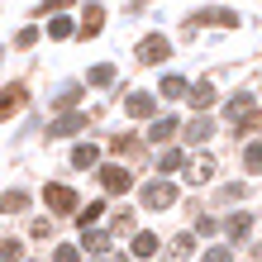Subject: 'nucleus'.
Masks as SVG:
<instances>
[{
  "label": "nucleus",
  "instance_id": "nucleus-34",
  "mask_svg": "<svg viewBox=\"0 0 262 262\" xmlns=\"http://www.w3.org/2000/svg\"><path fill=\"white\" fill-rule=\"evenodd\" d=\"M243 129H248V134H253V129H262V110H257V115H253V119H248Z\"/></svg>",
  "mask_w": 262,
  "mask_h": 262
},
{
  "label": "nucleus",
  "instance_id": "nucleus-28",
  "mask_svg": "<svg viewBox=\"0 0 262 262\" xmlns=\"http://www.w3.org/2000/svg\"><path fill=\"white\" fill-rule=\"evenodd\" d=\"M243 162H248V172H262V143H248V152H243Z\"/></svg>",
  "mask_w": 262,
  "mask_h": 262
},
{
  "label": "nucleus",
  "instance_id": "nucleus-11",
  "mask_svg": "<svg viewBox=\"0 0 262 262\" xmlns=\"http://www.w3.org/2000/svg\"><path fill=\"white\" fill-rule=\"evenodd\" d=\"M100 24H105V10L100 5H86V14H81V38H96Z\"/></svg>",
  "mask_w": 262,
  "mask_h": 262
},
{
  "label": "nucleus",
  "instance_id": "nucleus-7",
  "mask_svg": "<svg viewBox=\"0 0 262 262\" xmlns=\"http://www.w3.org/2000/svg\"><path fill=\"white\" fill-rule=\"evenodd\" d=\"M100 181H105V191H115V195H124V191L134 186V177L124 172V167H115V162H110V167H100Z\"/></svg>",
  "mask_w": 262,
  "mask_h": 262
},
{
  "label": "nucleus",
  "instance_id": "nucleus-14",
  "mask_svg": "<svg viewBox=\"0 0 262 262\" xmlns=\"http://www.w3.org/2000/svg\"><path fill=\"white\" fill-rule=\"evenodd\" d=\"M210 134H214V119H210V115H200V119H191V124H186V138H191V143H205Z\"/></svg>",
  "mask_w": 262,
  "mask_h": 262
},
{
  "label": "nucleus",
  "instance_id": "nucleus-6",
  "mask_svg": "<svg viewBox=\"0 0 262 262\" xmlns=\"http://www.w3.org/2000/svg\"><path fill=\"white\" fill-rule=\"evenodd\" d=\"M210 177H214V158H210V152H200V158L186 162V181H191V186H205Z\"/></svg>",
  "mask_w": 262,
  "mask_h": 262
},
{
  "label": "nucleus",
  "instance_id": "nucleus-32",
  "mask_svg": "<svg viewBox=\"0 0 262 262\" xmlns=\"http://www.w3.org/2000/svg\"><path fill=\"white\" fill-rule=\"evenodd\" d=\"M38 10H43V14H62V10H72V0H43Z\"/></svg>",
  "mask_w": 262,
  "mask_h": 262
},
{
  "label": "nucleus",
  "instance_id": "nucleus-4",
  "mask_svg": "<svg viewBox=\"0 0 262 262\" xmlns=\"http://www.w3.org/2000/svg\"><path fill=\"white\" fill-rule=\"evenodd\" d=\"M43 200H48L53 214H72V210H76V191H72V186H48V191H43Z\"/></svg>",
  "mask_w": 262,
  "mask_h": 262
},
{
  "label": "nucleus",
  "instance_id": "nucleus-23",
  "mask_svg": "<svg viewBox=\"0 0 262 262\" xmlns=\"http://www.w3.org/2000/svg\"><path fill=\"white\" fill-rule=\"evenodd\" d=\"M76 29H72V19H62V14H53V24H48V38H72Z\"/></svg>",
  "mask_w": 262,
  "mask_h": 262
},
{
  "label": "nucleus",
  "instance_id": "nucleus-20",
  "mask_svg": "<svg viewBox=\"0 0 262 262\" xmlns=\"http://www.w3.org/2000/svg\"><path fill=\"white\" fill-rule=\"evenodd\" d=\"M110 248V234H100V229H86V253H105Z\"/></svg>",
  "mask_w": 262,
  "mask_h": 262
},
{
  "label": "nucleus",
  "instance_id": "nucleus-30",
  "mask_svg": "<svg viewBox=\"0 0 262 262\" xmlns=\"http://www.w3.org/2000/svg\"><path fill=\"white\" fill-rule=\"evenodd\" d=\"M53 262H81V253H76L72 243H57V253H53Z\"/></svg>",
  "mask_w": 262,
  "mask_h": 262
},
{
  "label": "nucleus",
  "instance_id": "nucleus-18",
  "mask_svg": "<svg viewBox=\"0 0 262 262\" xmlns=\"http://www.w3.org/2000/svg\"><path fill=\"white\" fill-rule=\"evenodd\" d=\"M96 162H100V152L91 148V143H81V148L72 152V167H96Z\"/></svg>",
  "mask_w": 262,
  "mask_h": 262
},
{
  "label": "nucleus",
  "instance_id": "nucleus-24",
  "mask_svg": "<svg viewBox=\"0 0 262 262\" xmlns=\"http://www.w3.org/2000/svg\"><path fill=\"white\" fill-rule=\"evenodd\" d=\"M152 253H158V238H152V234H138L134 238V257H152Z\"/></svg>",
  "mask_w": 262,
  "mask_h": 262
},
{
  "label": "nucleus",
  "instance_id": "nucleus-9",
  "mask_svg": "<svg viewBox=\"0 0 262 262\" xmlns=\"http://www.w3.org/2000/svg\"><path fill=\"white\" fill-rule=\"evenodd\" d=\"M195 24H214V29H234V24H238V14H234V10H200V14H195Z\"/></svg>",
  "mask_w": 262,
  "mask_h": 262
},
{
  "label": "nucleus",
  "instance_id": "nucleus-10",
  "mask_svg": "<svg viewBox=\"0 0 262 262\" xmlns=\"http://www.w3.org/2000/svg\"><path fill=\"white\" fill-rule=\"evenodd\" d=\"M124 110H129L134 119H152V110H158V105H152V96H143V91H134V96L124 100Z\"/></svg>",
  "mask_w": 262,
  "mask_h": 262
},
{
  "label": "nucleus",
  "instance_id": "nucleus-31",
  "mask_svg": "<svg viewBox=\"0 0 262 262\" xmlns=\"http://www.w3.org/2000/svg\"><path fill=\"white\" fill-rule=\"evenodd\" d=\"M205 262H234V253H229V248H220V243H214V248H205Z\"/></svg>",
  "mask_w": 262,
  "mask_h": 262
},
{
  "label": "nucleus",
  "instance_id": "nucleus-25",
  "mask_svg": "<svg viewBox=\"0 0 262 262\" xmlns=\"http://www.w3.org/2000/svg\"><path fill=\"white\" fill-rule=\"evenodd\" d=\"M224 229H229V238H243V234H248V214H229Z\"/></svg>",
  "mask_w": 262,
  "mask_h": 262
},
{
  "label": "nucleus",
  "instance_id": "nucleus-3",
  "mask_svg": "<svg viewBox=\"0 0 262 262\" xmlns=\"http://www.w3.org/2000/svg\"><path fill=\"white\" fill-rule=\"evenodd\" d=\"M143 205H148V210L177 205V186H167V181H148V186H143Z\"/></svg>",
  "mask_w": 262,
  "mask_h": 262
},
{
  "label": "nucleus",
  "instance_id": "nucleus-17",
  "mask_svg": "<svg viewBox=\"0 0 262 262\" xmlns=\"http://www.w3.org/2000/svg\"><path fill=\"white\" fill-rule=\"evenodd\" d=\"M172 134H177V119H167V115H162V119H152V129H148L152 143H162V138H172Z\"/></svg>",
  "mask_w": 262,
  "mask_h": 262
},
{
  "label": "nucleus",
  "instance_id": "nucleus-22",
  "mask_svg": "<svg viewBox=\"0 0 262 262\" xmlns=\"http://www.w3.org/2000/svg\"><path fill=\"white\" fill-rule=\"evenodd\" d=\"M24 257V243L19 238H5V243H0V262H19Z\"/></svg>",
  "mask_w": 262,
  "mask_h": 262
},
{
  "label": "nucleus",
  "instance_id": "nucleus-8",
  "mask_svg": "<svg viewBox=\"0 0 262 262\" xmlns=\"http://www.w3.org/2000/svg\"><path fill=\"white\" fill-rule=\"evenodd\" d=\"M86 129V115H62L48 124V138H67V134H81Z\"/></svg>",
  "mask_w": 262,
  "mask_h": 262
},
{
  "label": "nucleus",
  "instance_id": "nucleus-2",
  "mask_svg": "<svg viewBox=\"0 0 262 262\" xmlns=\"http://www.w3.org/2000/svg\"><path fill=\"white\" fill-rule=\"evenodd\" d=\"M167 53H172V43H167L162 34H148L143 43H138V62H148V67H158V62H167Z\"/></svg>",
  "mask_w": 262,
  "mask_h": 262
},
{
  "label": "nucleus",
  "instance_id": "nucleus-19",
  "mask_svg": "<svg viewBox=\"0 0 262 262\" xmlns=\"http://www.w3.org/2000/svg\"><path fill=\"white\" fill-rule=\"evenodd\" d=\"M186 91H191V86L181 81V76H162V96H167V100H177V96H186Z\"/></svg>",
  "mask_w": 262,
  "mask_h": 262
},
{
  "label": "nucleus",
  "instance_id": "nucleus-16",
  "mask_svg": "<svg viewBox=\"0 0 262 262\" xmlns=\"http://www.w3.org/2000/svg\"><path fill=\"white\" fill-rule=\"evenodd\" d=\"M24 205H29L24 191H5V195H0V210H5V214H24Z\"/></svg>",
  "mask_w": 262,
  "mask_h": 262
},
{
  "label": "nucleus",
  "instance_id": "nucleus-29",
  "mask_svg": "<svg viewBox=\"0 0 262 262\" xmlns=\"http://www.w3.org/2000/svg\"><path fill=\"white\" fill-rule=\"evenodd\" d=\"M34 43H38V29H34V24H29V29H19V34H14V48H34Z\"/></svg>",
  "mask_w": 262,
  "mask_h": 262
},
{
  "label": "nucleus",
  "instance_id": "nucleus-27",
  "mask_svg": "<svg viewBox=\"0 0 262 262\" xmlns=\"http://www.w3.org/2000/svg\"><path fill=\"white\" fill-rule=\"evenodd\" d=\"M110 148L119 152V158H134V152H138V143H134V138H129V134H119V138H115V143H110Z\"/></svg>",
  "mask_w": 262,
  "mask_h": 262
},
{
  "label": "nucleus",
  "instance_id": "nucleus-1",
  "mask_svg": "<svg viewBox=\"0 0 262 262\" xmlns=\"http://www.w3.org/2000/svg\"><path fill=\"white\" fill-rule=\"evenodd\" d=\"M253 115H257V100L248 96V91H238V96H229V105H224V119H229L234 129H243V124H248Z\"/></svg>",
  "mask_w": 262,
  "mask_h": 262
},
{
  "label": "nucleus",
  "instance_id": "nucleus-13",
  "mask_svg": "<svg viewBox=\"0 0 262 262\" xmlns=\"http://www.w3.org/2000/svg\"><path fill=\"white\" fill-rule=\"evenodd\" d=\"M191 105H195V110H210V105H214V81H195L191 86Z\"/></svg>",
  "mask_w": 262,
  "mask_h": 262
},
{
  "label": "nucleus",
  "instance_id": "nucleus-21",
  "mask_svg": "<svg viewBox=\"0 0 262 262\" xmlns=\"http://www.w3.org/2000/svg\"><path fill=\"white\" fill-rule=\"evenodd\" d=\"M86 81H91V86H110V81H115V67H110V62L91 67V76H86Z\"/></svg>",
  "mask_w": 262,
  "mask_h": 262
},
{
  "label": "nucleus",
  "instance_id": "nucleus-5",
  "mask_svg": "<svg viewBox=\"0 0 262 262\" xmlns=\"http://www.w3.org/2000/svg\"><path fill=\"white\" fill-rule=\"evenodd\" d=\"M24 100H29V91H24L19 81H14V86H5V91H0V119L19 115V110H24Z\"/></svg>",
  "mask_w": 262,
  "mask_h": 262
},
{
  "label": "nucleus",
  "instance_id": "nucleus-33",
  "mask_svg": "<svg viewBox=\"0 0 262 262\" xmlns=\"http://www.w3.org/2000/svg\"><path fill=\"white\" fill-rule=\"evenodd\" d=\"M76 96H81V86H62V96H57V105H72Z\"/></svg>",
  "mask_w": 262,
  "mask_h": 262
},
{
  "label": "nucleus",
  "instance_id": "nucleus-12",
  "mask_svg": "<svg viewBox=\"0 0 262 262\" xmlns=\"http://www.w3.org/2000/svg\"><path fill=\"white\" fill-rule=\"evenodd\" d=\"M191 248H195V238H191V234H177L172 243H167V257H172V262H186Z\"/></svg>",
  "mask_w": 262,
  "mask_h": 262
},
{
  "label": "nucleus",
  "instance_id": "nucleus-26",
  "mask_svg": "<svg viewBox=\"0 0 262 262\" xmlns=\"http://www.w3.org/2000/svg\"><path fill=\"white\" fill-rule=\"evenodd\" d=\"M100 214H105V205H100V200H91V205H86L81 214H76V220H81V229H91V224L100 220Z\"/></svg>",
  "mask_w": 262,
  "mask_h": 262
},
{
  "label": "nucleus",
  "instance_id": "nucleus-15",
  "mask_svg": "<svg viewBox=\"0 0 262 262\" xmlns=\"http://www.w3.org/2000/svg\"><path fill=\"white\" fill-rule=\"evenodd\" d=\"M158 167H162V172H177V167H186V152H181V148H162Z\"/></svg>",
  "mask_w": 262,
  "mask_h": 262
}]
</instances>
